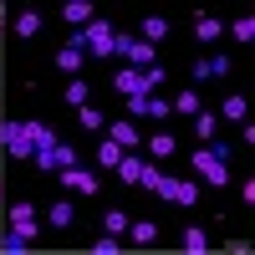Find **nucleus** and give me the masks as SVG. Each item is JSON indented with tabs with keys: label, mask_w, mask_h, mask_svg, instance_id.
Here are the masks:
<instances>
[{
	"label": "nucleus",
	"mask_w": 255,
	"mask_h": 255,
	"mask_svg": "<svg viewBox=\"0 0 255 255\" xmlns=\"http://www.w3.org/2000/svg\"><path fill=\"white\" fill-rule=\"evenodd\" d=\"M0 148H5L10 158L26 163L36 153V138H31V118H10V123H0Z\"/></svg>",
	"instance_id": "f257e3e1"
},
{
	"label": "nucleus",
	"mask_w": 255,
	"mask_h": 255,
	"mask_svg": "<svg viewBox=\"0 0 255 255\" xmlns=\"http://www.w3.org/2000/svg\"><path fill=\"white\" fill-rule=\"evenodd\" d=\"M113 51L123 56V67H153V61H158V46H148V41H138L133 31H113Z\"/></svg>",
	"instance_id": "f03ea898"
},
{
	"label": "nucleus",
	"mask_w": 255,
	"mask_h": 255,
	"mask_svg": "<svg viewBox=\"0 0 255 255\" xmlns=\"http://www.w3.org/2000/svg\"><path fill=\"white\" fill-rule=\"evenodd\" d=\"M77 46L87 51V56H113V20H87V26L77 31Z\"/></svg>",
	"instance_id": "7ed1b4c3"
},
{
	"label": "nucleus",
	"mask_w": 255,
	"mask_h": 255,
	"mask_svg": "<svg viewBox=\"0 0 255 255\" xmlns=\"http://www.w3.org/2000/svg\"><path fill=\"white\" fill-rule=\"evenodd\" d=\"M5 220H10V235H20L26 245L41 235V220H36V204H31V199H15V204H5Z\"/></svg>",
	"instance_id": "20e7f679"
},
{
	"label": "nucleus",
	"mask_w": 255,
	"mask_h": 255,
	"mask_svg": "<svg viewBox=\"0 0 255 255\" xmlns=\"http://www.w3.org/2000/svg\"><path fill=\"white\" fill-rule=\"evenodd\" d=\"M153 194L168 199V204H179V209H194V204H199V184H194V179H168V174H163Z\"/></svg>",
	"instance_id": "39448f33"
},
{
	"label": "nucleus",
	"mask_w": 255,
	"mask_h": 255,
	"mask_svg": "<svg viewBox=\"0 0 255 255\" xmlns=\"http://www.w3.org/2000/svg\"><path fill=\"white\" fill-rule=\"evenodd\" d=\"M189 168H199V174H204V184H215V189H225V184H230V163H220V158L209 153L204 143L194 148V158H189Z\"/></svg>",
	"instance_id": "423d86ee"
},
{
	"label": "nucleus",
	"mask_w": 255,
	"mask_h": 255,
	"mask_svg": "<svg viewBox=\"0 0 255 255\" xmlns=\"http://www.w3.org/2000/svg\"><path fill=\"white\" fill-rule=\"evenodd\" d=\"M61 184H67V189H77V194H97V189H102V179L92 174V168H82V163L61 168Z\"/></svg>",
	"instance_id": "0eeeda50"
},
{
	"label": "nucleus",
	"mask_w": 255,
	"mask_h": 255,
	"mask_svg": "<svg viewBox=\"0 0 255 255\" xmlns=\"http://www.w3.org/2000/svg\"><path fill=\"white\" fill-rule=\"evenodd\" d=\"M113 92H123V97H148V92H143V72H138V67H118Z\"/></svg>",
	"instance_id": "6e6552de"
},
{
	"label": "nucleus",
	"mask_w": 255,
	"mask_h": 255,
	"mask_svg": "<svg viewBox=\"0 0 255 255\" xmlns=\"http://www.w3.org/2000/svg\"><path fill=\"white\" fill-rule=\"evenodd\" d=\"M82 61H87V51L77 46V36L67 41V46H56V67H61V72H72V77H82Z\"/></svg>",
	"instance_id": "1a4fd4ad"
},
{
	"label": "nucleus",
	"mask_w": 255,
	"mask_h": 255,
	"mask_svg": "<svg viewBox=\"0 0 255 255\" xmlns=\"http://www.w3.org/2000/svg\"><path fill=\"white\" fill-rule=\"evenodd\" d=\"M108 133H113V143H118V148H128V153H133V148L143 143V138H138V128H133V118H118V123H108Z\"/></svg>",
	"instance_id": "9d476101"
},
{
	"label": "nucleus",
	"mask_w": 255,
	"mask_h": 255,
	"mask_svg": "<svg viewBox=\"0 0 255 255\" xmlns=\"http://www.w3.org/2000/svg\"><path fill=\"white\" fill-rule=\"evenodd\" d=\"M194 36L209 46V41H220V36H225V20H220V15H209V10H204V15H194Z\"/></svg>",
	"instance_id": "9b49d317"
},
{
	"label": "nucleus",
	"mask_w": 255,
	"mask_h": 255,
	"mask_svg": "<svg viewBox=\"0 0 255 255\" xmlns=\"http://www.w3.org/2000/svg\"><path fill=\"white\" fill-rule=\"evenodd\" d=\"M61 20H72V26L82 31V26H87V20H97V10L87 5V0H67V5H61Z\"/></svg>",
	"instance_id": "f8f14e48"
},
{
	"label": "nucleus",
	"mask_w": 255,
	"mask_h": 255,
	"mask_svg": "<svg viewBox=\"0 0 255 255\" xmlns=\"http://www.w3.org/2000/svg\"><path fill=\"white\" fill-rule=\"evenodd\" d=\"M41 26H46V15H41V10H20V15H15V36H20V41L41 36Z\"/></svg>",
	"instance_id": "ddd939ff"
},
{
	"label": "nucleus",
	"mask_w": 255,
	"mask_h": 255,
	"mask_svg": "<svg viewBox=\"0 0 255 255\" xmlns=\"http://www.w3.org/2000/svg\"><path fill=\"white\" fill-rule=\"evenodd\" d=\"M143 148H148V158H153V163H163V158H174V148H179V143H174V133H153Z\"/></svg>",
	"instance_id": "4468645a"
},
{
	"label": "nucleus",
	"mask_w": 255,
	"mask_h": 255,
	"mask_svg": "<svg viewBox=\"0 0 255 255\" xmlns=\"http://www.w3.org/2000/svg\"><path fill=\"white\" fill-rule=\"evenodd\" d=\"M163 36H168V20H163V15H143V26H138V41H148V46H158Z\"/></svg>",
	"instance_id": "2eb2a0df"
},
{
	"label": "nucleus",
	"mask_w": 255,
	"mask_h": 255,
	"mask_svg": "<svg viewBox=\"0 0 255 255\" xmlns=\"http://www.w3.org/2000/svg\"><path fill=\"white\" fill-rule=\"evenodd\" d=\"M128 225H133V215H128V209H108V215H102V235H128Z\"/></svg>",
	"instance_id": "dca6fc26"
},
{
	"label": "nucleus",
	"mask_w": 255,
	"mask_h": 255,
	"mask_svg": "<svg viewBox=\"0 0 255 255\" xmlns=\"http://www.w3.org/2000/svg\"><path fill=\"white\" fill-rule=\"evenodd\" d=\"M168 108H174L179 118H194V113H199V92H194V87H184V92L168 97Z\"/></svg>",
	"instance_id": "f3484780"
},
{
	"label": "nucleus",
	"mask_w": 255,
	"mask_h": 255,
	"mask_svg": "<svg viewBox=\"0 0 255 255\" xmlns=\"http://www.w3.org/2000/svg\"><path fill=\"white\" fill-rule=\"evenodd\" d=\"M194 138H199V143H209V138H220V118L199 108V113H194Z\"/></svg>",
	"instance_id": "a211bd4d"
},
{
	"label": "nucleus",
	"mask_w": 255,
	"mask_h": 255,
	"mask_svg": "<svg viewBox=\"0 0 255 255\" xmlns=\"http://www.w3.org/2000/svg\"><path fill=\"white\" fill-rule=\"evenodd\" d=\"M179 240H184L189 255H204V250H209V235H204L199 225H184V235H179Z\"/></svg>",
	"instance_id": "6ab92c4d"
},
{
	"label": "nucleus",
	"mask_w": 255,
	"mask_h": 255,
	"mask_svg": "<svg viewBox=\"0 0 255 255\" xmlns=\"http://www.w3.org/2000/svg\"><path fill=\"white\" fill-rule=\"evenodd\" d=\"M128 235H133V245H153V240H158V225H153V220H133V225H128Z\"/></svg>",
	"instance_id": "aec40b11"
},
{
	"label": "nucleus",
	"mask_w": 255,
	"mask_h": 255,
	"mask_svg": "<svg viewBox=\"0 0 255 255\" xmlns=\"http://www.w3.org/2000/svg\"><path fill=\"white\" fill-rule=\"evenodd\" d=\"M245 113H250V108H245V97H240V92H230V97L220 102V118H230V123H245Z\"/></svg>",
	"instance_id": "412c9836"
},
{
	"label": "nucleus",
	"mask_w": 255,
	"mask_h": 255,
	"mask_svg": "<svg viewBox=\"0 0 255 255\" xmlns=\"http://www.w3.org/2000/svg\"><path fill=\"white\" fill-rule=\"evenodd\" d=\"M143 163H148V158H138V153H123V163H118L123 184H138V179H143Z\"/></svg>",
	"instance_id": "4be33fe9"
},
{
	"label": "nucleus",
	"mask_w": 255,
	"mask_h": 255,
	"mask_svg": "<svg viewBox=\"0 0 255 255\" xmlns=\"http://www.w3.org/2000/svg\"><path fill=\"white\" fill-rule=\"evenodd\" d=\"M230 36H235L240 46H250V41H255V15H235V20H230Z\"/></svg>",
	"instance_id": "5701e85b"
},
{
	"label": "nucleus",
	"mask_w": 255,
	"mask_h": 255,
	"mask_svg": "<svg viewBox=\"0 0 255 255\" xmlns=\"http://www.w3.org/2000/svg\"><path fill=\"white\" fill-rule=\"evenodd\" d=\"M31 138H36V148H56L61 138H56V128L51 123H41V118H31Z\"/></svg>",
	"instance_id": "b1692460"
},
{
	"label": "nucleus",
	"mask_w": 255,
	"mask_h": 255,
	"mask_svg": "<svg viewBox=\"0 0 255 255\" xmlns=\"http://www.w3.org/2000/svg\"><path fill=\"white\" fill-rule=\"evenodd\" d=\"M87 92H92L87 82H82V77H72V82H67V92H61V97H67V108H87Z\"/></svg>",
	"instance_id": "393cba45"
},
{
	"label": "nucleus",
	"mask_w": 255,
	"mask_h": 255,
	"mask_svg": "<svg viewBox=\"0 0 255 255\" xmlns=\"http://www.w3.org/2000/svg\"><path fill=\"white\" fill-rule=\"evenodd\" d=\"M158 87H168V72H163V61L143 67V92H158Z\"/></svg>",
	"instance_id": "a878e982"
},
{
	"label": "nucleus",
	"mask_w": 255,
	"mask_h": 255,
	"mask_svg": "<svg viewBox=\"0 0 255 255\" xmlns=\"http://www.w3.org/2000/svg\"><path fill=\"white\" fill-rule=\"evenodd\" d=\"M123 153H128V148H118V143L108 138V143L97 148V163H102V168H118V163H123Z\"/></svg>",
	"instance_id": "bb28decb"
},
{
	"label": "nucleus",
	"mask_w": 255,
	"mask_h": 255,
	"mask_svg": "<svg viewBox=\"0 0 255 255\" xmlns=\"http://www.w3.org/2000/svg\"><path fill=\"white\" fill-rule=\"evenodd\" d=\"M46 220H51L56 230H67V225H72V204H67V199H56V204H46Z\"/></svg>",
	"instance_id": "cd10ccee"
},
{
	"label": "nucleus",
	"mask_w": 255,
	"mask_h": 255,
	"mask_svg": "<svg viewBox=\"0 0 255 255\" xmlns=\"http://www.w3.org/2000/svg\"><path fill=\"white\" fill-rule=\"evenodd\" d=\"M148 118H153V123H168V118H174V108H168V97H163V92L148 97Z\"/></svg>",
	"instance_id": "c85d7f7f"
},
{
	"label": "nucleus",
	"mask_w": 255,
	"mask_h": 255,
	"mask_svg": "<svg viewBox=\"0 0 255 255\" xmlns=\"http://www.w3.org/2000/svg\"><path fill=\"white\" fill-rule=\"evenodd\" d=\"M26 163H36V174H51V168H56V153H51V148H36Z\"/></svg>",
	"instance_id": "c756f323"
},
{
	"label": "nucleus",
	"mask_w": 255,
	"mask_h": 255,
	"mask_svg": "<svg viewBox=\"0 0 255 255\" xmlns=\"http://www.w3.org/2000/svg\"><path fill=\"white\" fill-rule=\"evenodd\" d=\"M77 123L82 128H108V118H102L97 108H77Z\"/></svg>",
	"instance_id": "7c9ffc66"
},
{
	"label": "nucleus",
	"mask_w": 255,
	"mask_h": 255,
	"mask_svg": "<svg viewBox=\"0 0 255 255\" xmlns=\"http://www.w3.org/2000/svg\"><path fill=\"white\" fill-rule=\"evenodd\" d=\"M51 153H56V168H72V163H77V148H72V143H56Z\"/></svg>",
	"instance_id": "2f4dec72"
},
{
	"label": "nucleus",
	"mask_w": 255,
	"mask_h": 255,
	"mask_svg": "<svg viewBox=\"0 0 255 255\" xmlns=\"http://www.w3.org/2000/svg\"><path fill=\"white\" fill-rule=\"evenodd\" d=\"M0 250H5V255H26V240H20V235H10V230H5V235H0Z\"/></svg>",
	"instance_id": "473e14b6"
},
{
	"label": "nucleus",
	"mask_w": 255,
	"mask_h": 255,
	"mask_svg": "<svg viewBox=\"0 0 255 255\" xmlns=\"http://www.w3.org/2000/svg\"><path fill=\"white\" fill-rule=\"evenodd\" d=\"M123 245H118V235H102V240H92V255H118Z\"/></svg>",
	"instance_id": "72a5a7b5"
},
{
	"label": "nucleus",
	"mask_w": 255,
	"mask_h": 255,
	"mask_svg": "<svg viewBox=\"0 0 255 255\" xmlns=\"http://www.w3.org/2000/svg\"><path fill=\"white\" fill-rule=\"evenodd\" d=\"M209 77H230V56H225V51L209 56Z\"/></svg>",
	"instance_id": "f704fd0d"
},
{
	"label": "nucleus",
	"mask_w": 255,
	"mask_h": 255,
	"mask_svg": "<svg viewBox=\"0 0 255 255\" xmlns=\"http://www.w3.org/2000/svg\"><path fill=\"white\" fill-rule=\"evenodd\" d=\"M153 97V92H148ZM148 97H128V118H148Z\"/></svg>",
	"instance_id": "c9c22d12"
},
{
	"label": "nucleus",
	"mask_w": 255,
	"mask_h": 255,
	"mask_svg": "<svg viewBox=\"0 0 255 255\" xmlns=\"http://www.w3.org/2000/svg\"><path fill=\"white\" fill-rule=\"evenodd\" d=\"M189 77H194V82H209V56H194V67H189Z\"/></svg>",
	"instance_id": "e433bc0d"
},
{
	"label": "nucleus",
	"mask_w": 255,
	"mask_h": 255,
	"mask_svg": "<svg viewBox=\"0 0 255 255\" xmlns=\"http://www.w3.org/2000/svg\"><path fill=\"white\" fill-rule=\"evenodd\" d=\"M240 199H245V204H255V179H250V174L240 179Z\"/></svg>",
	"instance_id": "4c0bfd02"
},
{
	"label": "nucleus",
	"mask_w": 255,
	"mask_h": 255,
	"mask_svg": "<svg viewBox=\"0 0 255 255\" xmlns=\"http://www.w3.org/2000/svg\"><path fill=\"white\" fill-rule=\"evenodd\" d=\"M0 204H5V184H0Z\"/></svg>",
	"instance_id": "58836bf2"
}]
</instances>
